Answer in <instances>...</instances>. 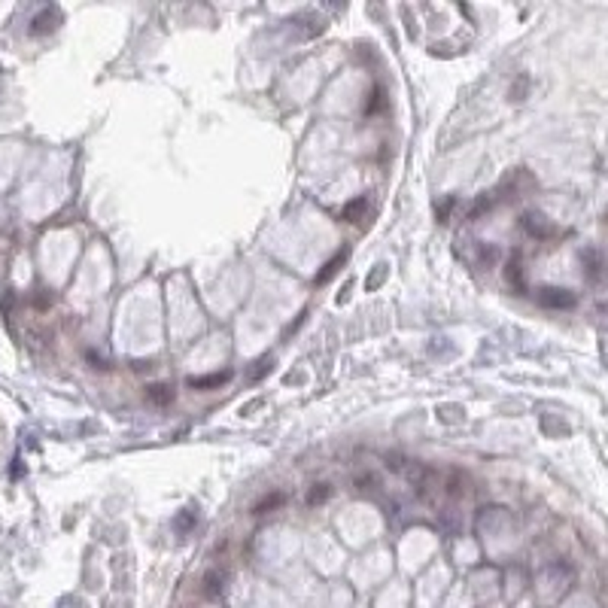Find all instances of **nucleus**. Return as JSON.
<instances>
[{"mask_svg": "<svg viewBox=\"0 0 608 608\" xmlns=\"http://www.w3.org/2000/svg\"><path fill=\"white\" fill-rule=\"evenodd\" d=\"M538 302L544 307H572L575 304V295L566 289H542L538 292Z\"/></svg>", "mask_w": 608, "mask_h": 608, "instance_id": "1", "label": "nucleus"}, {"mask_svg": "<svg viewBox=\"0 0 608 608\" xmlns=\"http://www.w3.org/2000/svg\"><path fill=\"white\" fill-rule=\"evenodd\" d=\"M344 256H347V252H341V256H338L335 261H329V265H326V271H322V274H320V283H326V280H329V277H332V274L338 271V265H341V261H344Z\"/></svg>", "mask_w": 608, "mask_h": 608, "instance_id": "5", "label": "nucleus"}, {"mask_svg": "<svg viewBox=\"0 0 608 608\" xmlns=\"http://www.w3.org/2000/svg\"><path fill=\"white\" fill-rule=\"evenodd\" d=\"M365 207H368L365 198H359V201H350L347 207H344V219H347V222H356V219L365 213Z\"/></svg>", "mask_w": 608, "mask_h": 608, "instance_id": "2", "label": "nucleus"}, {"mask_svg": "<svg viewBox=\"0 0 608 608\" xmlns=\"http://www.w3.org/2000/svg\"><path fill=\"white\" fill-rule=\"evenodd\" d=\"M283 502H286V496H283V492H274V496H268L265 502H259L256 508H252V514H268V511H271V508L283 505Z\"/></svg>", "mask_w": 608, "mask_h": 608, "instance_id": "3", "label": "nucleus"}, {"mask_svg": "<svg viewBox=\"0 0 608 608\" xmlns=\"http://www.w3.org/2000/svg\"><path fill=\"white\" fill-rule=\"evenodd\" d=\"M149 396H152V402H171V398H174L171 392H167V387H152Z\"/></svg>", "mask_w": 608, "mask_h": 608, "instance_id": "6", "label": "nucleus"}, {"mask_svg": "<svg viewBox=\"0 0 608 608\" xmlns=\"http://www.w3.org/2000/svg\"><path fill=\"white\" fill-rule=\"evenodd\" d=\"M228 374H217V377H201V380H192L195 387H219V383H225Z\"/></svg>", "mask_w": 608, "mask_h": 608, "instance_id": "4", "label": "nucleus"}]
</instances>
